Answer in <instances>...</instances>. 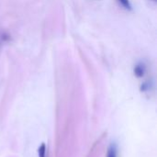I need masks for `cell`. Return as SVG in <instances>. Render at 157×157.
<instances>
[{
	"mask_svg": "<svg viewBox=\"0 0 157 157\" xmlns=\"http://www.w3.org/2000/svg\"><path fill=\"white\" fill-rule=\"evenodd\" d=\"M145 71H146V67L145 65L143 63H138L135 67H134V74L137 77H143L145 74Z\"/></svg>",
	"mask_w": 157,
	"mask_h": 157,
	"instance_id": "obj_1",
	"label": "cell"
},
{
	"mask_svg": "<svg viewBox=\"0 0 157 157\" xmlns=\"http://www.w3.org/2000/svg\"><path fill=\"white\" fill-rule=\"evenodd\" d=\"M107 157H118V149L115 144H111L108 149Z\"/></svg>",
	"mask_w": 157,
	"mask_h": 157,
	"instance_id": "obj_2",
	"label": "cell"
},
{
	"mask_svg": "<svg viewBox=\"0 0 157 157\" xmlns=\"http://www.w3.org/2000/svg\"><path fill=\"white\" fill-rule=\"evenodd\" d=\"M118 1L121 3V5L124 8H126L128 10H132V4H131L130 0H118Z\"/></svg>",
	"mask_w": 157,
	"mask_h": 157,
	"instance_id": "obj_3",
	"label": "cell"
},
{
	"mask_svg": "<svg viewBox=\"0 0 157 157\" xmlns=\"http://www.w3.org/2000/svg\"><path fill=\"white\" fill-rule=\"evenodd\" d=\"M45 155H46V146L43 144L39 149V157H45Z\"/></svg>",
	"mask_w": 157,
	"mask_h": 157,
	"instance_id": "obj_4",
	"label": "cell"
}]
</instances>
